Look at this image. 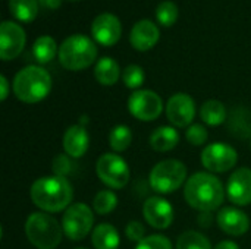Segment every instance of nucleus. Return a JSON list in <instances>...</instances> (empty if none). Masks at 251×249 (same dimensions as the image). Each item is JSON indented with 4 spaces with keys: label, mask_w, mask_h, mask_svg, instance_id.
<instances>
[{
    "label": "nucleus",
    "mask_w": 251,
    "mask_h": 249,
    "mask_svg": "<svg viewBox=\"0 0 251 249\" xmlns=\"http://www.w3.org/2000/svg\"><path fill=\"white\" fill-rule=\"evenodd\" d=\"M31 201L44 213L66 210L74 198V189L63 176H43L31 185Z\"/></svg>",
    "instance_id": "nucleus-1"
},
{
    "label": "nucleus",
    "mask_w": 251,
    "mask_h": 249,
    "mask_svg": "<svg viewBox=\"0 0 251 249\" xmlns=\"http://www.w3.org/2000/svg\"><path fill=\"white\" fill-rule=\"evenodd\" d=\"M184 198L193 208L199 211H215L224 203V185L215 175L199 172L188 178L184 188Z\"/></svg>",
    "instance_id": "nucleus-2"
},
{
    "label": "nucleus",
    "mask_w": 251,
    "mask_h": 249,
    "mask_svg": "<svg viewBox=\"0 0 251 249\" xmlns=\"http://www.w3.org/2000/svg\"><path fill=\"white\" fill-rule=\"evenodd\" d=\"M51 90V76L41 66H26L13 79V92L18 100L34 104L44 100Z\"/></svg>",
    "instance_id": "nucleus-3"
},
{
    "label": "nucleus",
    "mask_w": 251,
    "mask_h": 249,
    "mask_svg": "<svg viewBox=\"0 0 251 249\" xmlns=\"http://www.w3.org/2000/svg\"><path fill=\"white\" fill-rule=\"evenodd\" d=\"M97 45L87 35L68 37L59 47V62L68 70H82L94 63Z\"/></svg>",
    "instance_id": "nucleus-4"
},
{
    "label": "nucleus",
    "mask_w": 251,
    "mask_h": 249,
    "mask_svg": "<svg viewBox=\"0 0 251 249\" xmlns=\"http://www.w3.org/2000/svg\"><path fill=\"white\" fill-rule=\"evenodd\" d=\"M28 241L38 249H56L62 242L63 227L47 213H32L25 223Z\"/></svg>",
    "instance_id": "nucleus-5"
},
{
    "label": "nucleus",
    "mask_w": 251,
    "mask_h": 249,
    "mask_svg": "<svg viewBox=\"0 0 251 249\" xmlns=\"http://www.w3.org/2000/svg\"><path fill=\"white\" fill-rule=\"evenodd\" d=\"M187 178V167L182 161L169 158L157 163L150 175H149V182L153 191L159 194H172L176 189L181 188V185L185 182Z\"/></svg>",
    "instance_id": "nucleus-6"
},
{
    "label": "nucleus",
    "mask_w": 251,
    "mask_h": 249,
    "mask_svg": "<svg viewBox=\"0 0 251 249\" xmlns=\"http://www.w3.org/2000/svg\"><path fill=\"white\" fill-rule=\"evenodd\" d=\"M94 214L93 210L82 203H75L65 210L62 227L65 236L71 241H82L93 229Z\"/></svg>",
    "instance_id": "nucleus-7"
},
{
    "label": "nucleus",
    "mask_w": 251,
    "mask_h": 249,
    "mask_svg": "<svg viewBox=\"0 0 251 249\" xmlns=\"http://www.w3.org/2000/svg\"><path fill=\"white\" fill-rule=\"evenodd\" d=\"M96 170L100 181L112 189H122L129 182V176H131L129 167L126 161L118 154H112V153L103 154L97 160Z\"/></svg>",
    "instance_id": "nucleus-8"
},
{
    "label": "nucleus",
    "mask_w": 251,
    "mask_h": 249,
    "mask_svg": "<svg viewBox=\"0 0 251 249\" xmlns=\"http://www.w3.org/2000/svg\"><path fill=\"white\" fill-rule=\"evenodd\" d=\"M129 113L143 122L156 120L163 112V101L157 92L150 90H137L128 98Z\"/></svg>",
    "instance_id": "nucleus-9"
},
{
    "label": "nucleus",
    "mask_w": 251,
    "mask_h": 249,
    "mask_svg": "<svg viewBox=\"0 0 251 249\" xmlns=\"http://www.w3.org/2000/svg\"><path fill=\"white\" fill-rule=\"evenodd\" d=\"M237 161H238L237 150L224 142L210 144L201 153V163L212 173L228 172L237 164Z\"/></svg>",
    "instance_id": "nucleus-10"
},
{
    "label": "nucleus",
    "mask_w": 251,
    "mask_h": 249,
    "mask_svg": "<svg viewBox=\"0 0 251 249\" xmlns=\"http://www.w3.org/2000/svg\"><path fill=\"white\" fill-rule=\"evenodd\" d=\"M26 43L25 31L21 25L12 21H4L0 25V59L7 62L18 57Z\"/></svg>",
    "instance_id": "nucleus-11"
},
{
    "label": "nucleus",
    "mask_w": 251,
    "mask_h": 249,
    "mask_svg": "<svg viewBox=\"0 0 251 249\" xmlns=\"http://www.w3.org/2000/svg\"><path fill=\"white\" fill-rule=\"evenodd\" d=\"M166 116L176 128H187L196 117V103L184 92L174 94L166 104Z\"/></svg>",
    "instance_id": "nucleus-12"
},
{
    "label": "nucleus",
    "mask_w": 251,
    "mask_h": 249,
    "mask_svg": "<svg viewBox=\"0 0 251 249\" xmlns=\"http://www.w3.org/2000/svg\"><path fill=\"white\" fill-rule=\"evenodd\" d=\"M91 34L94 41L99 44L106 47L115 45L122 35V25L119 18L112 13L99 15L91 23Z\"/></svg>",
    "instance_id": "nucleus-13"
},
{
    "label": "nucleus",
    "mask_w": 251,
    "mask_h": 249,
    "mask_svg": "<svg viewBox=\"0 0 251 249\" xmlns=\"http://www.w3.org/2000/svg\"><path fill=\"white\" fill-rule=\"evenodd\" d=\"M146 222L154 229H168L174 222V208L162 197H151L143 205Z\"/></svg>",
    "instance_id": "nucleus-14"
},
{
    "label": "nucleus",
    "mask_w": 251,
    "mask_h": 249,
    "mask_svg": "<svg viewBox=\"0 0 251 249\" xmlns=\"http://www.w3.org/2000/svg\"><path fill=\"white\" fill-rule=\"evenodd\" d=\"M226 194L235 205L244 207L251 204V169L240 167L229 176Z\"/></svg>",
    "instance_id": "nucleus-15"
},
{
    "label": "nucleus",
    "mask_w": 251,
    "mask_h": 249,
    "mask_svg": "<svg viewBox=\"0 0 251 249\" xmlns=\"http://www.w3.org/2000/svg\"><path fill=\"white\" fill-rule=\"evenodd\" d=\"M160 38V31L154 22L150 19H141L138 21L129 34L131 45L138 51H147L153 48Z\"/></svg>",
    "instance_id": "nucleus-16"
},
{
    "label": "nucleus",
    "mask_w": 251,
    "mask_h": 249,
    "mask_svg": "<svg viewBox=\"0 0 251 249\" xmlns=\"http://www.w3.org/2000/svg\"><path fill=\"white\" fill-rule=\"evenodd\" d=\"M218 226L228 235L243 236L250 229L249 216L235 207H224L218 213Z\"/></svg>",
    "instance_id": "nucleus-17"
},
{
    "label": "nucleus",
    "mask_w": 251,
    "mask_h": 249,
    "mask_svg": "<svg viewBox=\"0 0 251 249\" xmlns=\"http://www.w3.org/2000/svg\"><path fill=\"white\" fill-rule=\"evenodd\" d=\"M88 144L90 136L82 125H72L66 129L63 136V148L71 158L82 157L88 150Z\"/></svg>",
    "instance_id": "nucleus-18"
},
{
    "label": "nucleus",
    "mask_w": 251,
    "mask_h": 249,
    "mask_svg": "<svg viewBox=\"0 0 251 249\" xmlns=\"http://www.w3.org/2000/svg\"><path fill=\"white\" fill-rule=\"evenodd\" d=\"M228 128L231 134L240 139L251 138V110L247 107H234L229 113Z\"/></svg>",
    "instance_id": "nucleus-19"
},
{
    "label": "nucleus",
    "mask_w": 251,
    "mask_h": 249,
    "mask_svg": "<svg viewBox=\"0 0 251 249\" xmlns=\"http://www.w3.org/2000/svg\"><path fill=\"white\" fill-rule=\"evenodd\" d=\"M91 244L96 249H118L121 244L119 232L109 223H100L91 233Z\"/></svg>",
    "instance_id": "nucleus-20"
},
{
    "label": "nucleus",
    "mask_w": 251,
    "mask_h": 249,
    "mask_svg": "<svg viewBox=\"0 0 251 249\" xmlns=\"http://www.w3.org/2000/svg\"><path fill=\"white\" fill-rule=\"evenodd\" d=\"M150 147L157 153L174 150L179 142V134L172 126H160L150 135Z\"/></svg>",
    "instance_id": "nucleus-21"
},
{
    "label": "nucleus",
    "mask_w": 251,
    "mask_h": 249,
    "mask_svg": "<svg viewBox=\"0 0 251 249\" xmlns=\"http://www.w3.org/2000/svg\"><path fill=\"white\" fill-rule=\"evenodd\" d=\"M94 76L101 85H106V87L115 85L121 76V69H119L118 62L112 57H101L96 63Z\"/></svg>",
    "instance_id": "nucleus-22"
},
{
    "label": "nucleus",
    "mask_w": 251,
    "mask_h": 249,
    "mask_svg": "<svg viewBox=\"0 0 251 249\" xmlns=\"http://www.w3.org/2000/svg\"><path fill=\"white\" fill-rule=\"evenodd\" d=\"M9 12L19 22H32L38 13V0H9Z\"/></svg>",
    "instance_id": "nucleus-23"
},
{
    "label": "nucleus",
    "mask_w": 251,
    "mask_h": 249,
    "mask_svg": "<svg viewBox=\"0 0 251 249\" xmlns=\"http://www.w3.org/2000/svg\"><path fill=\"white\" fill-rule=\"evenodd\" d=\"M200 117L209 126H219L226 120V109L224 103L218 100H209L201 106Z\"/></svg>",
    "instance_id": "nucleus-24"
},
{
    "label": "nucleus",
    "mask_w": 251,
    "mask_h": 249,
    "mask_svg": "<svg viewBox=\"0 0 251 249\" xmlns=\"http://www.w3.org/2000/svg\"><path fill=\"white\" fill-rule=\"evenodd\" d=\"M32 54L38 63H49L57 54V44L50 35H41L32 44Z\"/></svg>",
    "instance_id": "nucleus-25"
},
{
    "label": "nucleus",
    "mask_w": 251,
    "mask_h": 249,
    "mask_svg": "<svg viewBox=\"0 0 251 249\" xmlns=\"http://www.w3.org/2000/svg\"><path fill=\"white\" fill-rule=\"evenodd\" d=\"M132 141V132L126 125H116L109 134V145L116 153H124L129 148Z\"/></svg>",
    "instance_id": "nucleus-26"
},
{
    "label": "nucleus",
    "mask_w": 251,
    "mask_h": 249,
    "mask_svg": "<svg viewBox=\"0 0 251 249\" xmlns=\"http://www.w3.org/2000/svg\"><path fill=\"white\" fill-rule=\"evenodd\" d=\"M176 249H212V245L204 235L196 230H188L178 238Z\"/></svg>",
    "instance_id": "nucleus-27"
},
{
    "label": "nucleus",
    "mask_w": 251,
    "mask_h": 249,
    "mask_svg": "<svg viewBox=\"0 0 251 249\" xmlns=\"http://www.w3.org/2000/svg\"><path fill=\"white\" fill-rule=\"evenodd\" d=\"M93 207H94V211L100 216L110 214L118 207V197L115 192L109 189H103L97 192V195L94 197Z\"/></svg>",
    "instance_id": "nucleus-28"
},
{
    "label": "nucleus",
    "mask_w": 251,
    "mask_h": 249,
    "mask_svg": "<svg viewBox=\"0 0 251 249\" xmlns=\"http://www.w3.org/2000/svg\"><path fill=\"white\" fill-rule=\"evenodd\" d=\"M178 6L169 0L159 3V6L156 7V18L163 26H172L178 19Z\"/></svg>",
    "instance_id": "nucleus-29"
},
{
    "label": "nucleus",
    "mask_w": 251,
    "mask_h": 249,
    "mask_svg": "<svg viewBox=\"0 0 251 249\" xmlns=\"http://www.w3.org/2000/svg\"><path fill=\"white\" fill-rule=\"evenodd\" d=\"M144 70L141 66L138 65H129L125 68L124 73H122V79H124V84L126 88H131V90H137L140 88L143 84H144Z\"/></svg>",
    "instance_id": "nucleus-30"
},
{
    "label": "nucleus",
    "mask_w": 251,
    "mask_h": 249,
    "mask_svg": "<svg viewBox=\"0 0 251 249\" xmlns=\"http://www.w3.org/2000/svg\"><path fill=\"white\" fill-rule=\"evenodd\" d=\"M135 249H172V244L166 236L150 235L146 236L141 242H138Z\"/></svg>",
    "instance_id": "nucleus-31"
},
{
    "label": "nucleus",
    "mask_w": 251,
    "mask_h": 249,
    "mask_svg": "<svg viewBox=\"0 0 251 249\" xmlns=\"http://www.w3.org/2000/svg\"><path fill=\"white\" fill-rule=\"evenodd\" d=\"M185 136H187L190 144H193L196 147H200V145H203L207 141L209 134H207V129L203 125L196 123V125L188 126V129L185 132Z\"/></svg>",
    "instance_id": "nucleus-32"
},
{
    "label": "nucleus",
    "mask_w": 251,
    "mask_h": 249,
    "mask_svg": "<svg viewBox=\"0 0 251 249\" xmlns=\"http://www.w3.org/2000/svg\"><path fill=\"white\" fill-rule=\"evenodd\" d=\"M72 166L74 164H72L71 157L68 154H59L53 160V172L57 176L66 178V175H69L72 172Z\"/></svg>",
    "instance_id": "nucleus-33"
},
{
    "label": "nucleus",
    "mask_w": 251,
    "mask_h": 249,
    "mask_svg": "<svg viewBox=\"0 0 251 249\" xmlns=\"http://www.w3.org/2000/svg\"><path fill=\"white\" fill-rule=\"evenodd\" d=\"M146 230H144V226L140 223V222H129L125 227V235L129 241L132 242H141L146 236H144Z\"/></svg>",
    "instance_id": "nucleus-34"
},
{
    "label": "nucleus",
    "mask_w": 251,
    "mask_h": 249,
    "mask_svg": "<svg viewBox=\"0 0 251 249\" xmlns=\"http://www.w3.org/2000/svg\"><path fill=\"white\" fill-rule=\"evenodd\" d=\"M0 88H1L0 100H1V101H4V100L7 98V95H9V82H7V79H6V76H4V75H1V76H0Z\"/></svg>",
    "instance_id": "nucleus-35"
},
{
    "label": "nucleus",
    "mask_w": 251,
    "mask_h": 249,
    "mask_svg": "<svg viewBox=\"0 0 251 249\" xmlns=\"http://www.w3.org/2000/svg\"><path fill=\"white\" fill-rule=\"evenodd\" d=\"M38 3H40L43 7H49V9H57V7H60V3H62V0H38Z\"/></svg>",
    "instance_id": "nucleus-36"
},
{
    "label": "nucleus",
    "mask_w": 251,
    "mask_h": 249,
    "mask_svg": "<svg viewBox=\"0 0 251 249\" xmlns=\"http://www.w3.org/2000/svg\"><path fill=\"white\" fill-rule=\"evenodd\" d=\"M215 249H240V247L232 241H222L215 247Z\"/></svg>",
    "instance_id": "nucleus-37"
},
{
    "label": "nucleus",
    "mask_w": 251,
    "mask_h": 249,
    "mask_svg": "<svg viewBox=\"0 0 251 249\" xmlns=\"http://www.w3.org/2000/svg\"><path fill=\"white\" fill-rule=\"evenodd\" d=\"M250 150H251V138H250Z\"/></svg>",
    "instance_id": "nucleus-38"
},
{
    "label": "nucleus",
    "mask_w": 251,
    "mask_h": 249,
    "mask_svg": "<svg viewBox=\"0 0 251 249\" xmlns=\"http://www.w3.org/2000/svg\"><path fill=\"white\" fill-rule=\"evenodd\" d=\"M76 249H85V248H76Z\"/></svg>",
    "instance_id": "nucleus-39"
}]
</instances>
